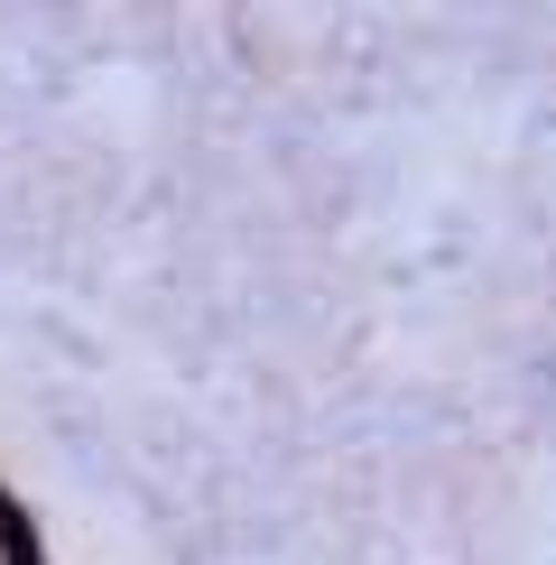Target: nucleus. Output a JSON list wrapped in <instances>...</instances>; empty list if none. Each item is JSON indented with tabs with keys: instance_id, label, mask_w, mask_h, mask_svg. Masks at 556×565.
Masks as SVG:
<instances>
[{
	"instance_id": "obj_1",
	"label": "nucleus",
	"mask_w": 556,
	"mask_h": 565,
	"mask_svg": "<svg viewBox=\"0 0 556 565\" xmlns=\"http://www.w3.org/2000/svg\"><path fill=\"white\" fill-rule=\"evenodd\" d=\"M0 537H10V510H0Z\"/></svg>"
}]
</instances>
